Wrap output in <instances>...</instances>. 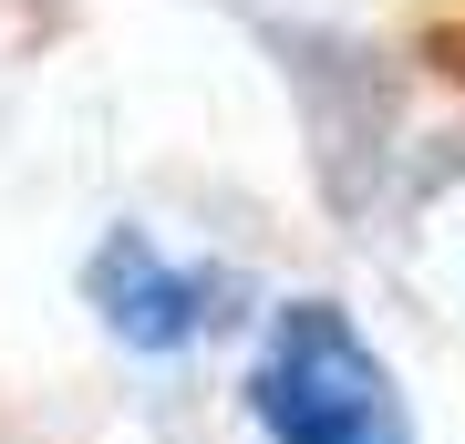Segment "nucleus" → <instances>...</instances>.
<instances>
[{
    "mask_svg": "<svg viewBox=\"0 0 465 444\" xmlns=\"http://www.w3.org/2000/svg\"><path fill=\"white\" fill-rule=\"evenodd\" d=\"M84 290H94V311L114 321L134 351H176V341H197V331L217 321V280H207V269H176L145 228L104 238L94 269H84Z\"/></svg>",
    "mask_w": 465,
    "mask_h": 444,
    "instance_id": "nucleus-2",
    "label": "nucleus"
},
{
    "mask_svg": "<svg viewBox=\"0 0 465 444\" xmlns=\"http://www.w3.org/2000/svg\"><path fill=\"white\" fill-rule=\"evenodd\" d=\"M249 413L269 424V444H414L382 351L331 300H280L249 372Z\"/></svg>",
    "mask_w": 465,
    "mask_h": 444,
    "instance_id": "nucleus-1",
    "label": "nucleus"
}]
</instances>
